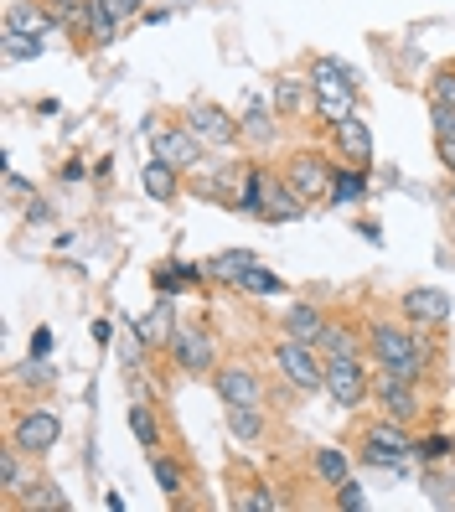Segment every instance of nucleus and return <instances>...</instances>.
Here are the masks:
<instances>
[{"label":"nucleus","mask_w":455,"mask_h":512,"mask_svg":"<svg viewBox=\"0 0 455 512\" xmlns=\"http://www.w3.org/2000/svg\"><path fill=\"white\" fill-rule=\"evenodd\" d=\"M368 352H373V363L383 373L409 378V383H419L424 378V363H430V352H424V337H419L414 321H373Z\"/></svg>","instance_id":"nucleus-1"},{"label":"nucleus","mask_w":455,"mask_h":512,"mask_svg":"<svg viewBox=\"0 0 455 512\" xmlns=\"http://www.w3.org/2000/svg\"><path fill=\"white\" fill-rule=\"evenodd\" d=\"M362 78L357 68L337 63V57H311V114L321 125H342L347 114H357Z\"/></svg>","instance_id":"nucleus-2"},{"label":"nucleus","mask_w":455,"mask_h":512,"mask_svg":"<svg viewBox=\"0 0 455 512\" xmlns=\"http://www.w3.org/2000/svg\"><path fill=\"white\" fill-rule=\"evenodd\" d=\"M275 368L290 388H300V394H321L326 388V363H321V347L311 342H295V337H280L275 342Z\"/></svg>","instance_id":"nucleus-3"},{"label":"nucleus","mask_w":455,"mask_h":512,"mask_svg":"<svg viewBox=\"0 0 455 512\" xmlns=\"http://www.w3.org/2000/svg\"><path fill=\"white\" fill-rule=\"evenodd\" d=\"M181 125H187L207 150H228V145H238V135H244V125H238L228 109H218L212 99H192L187 109H181Z\"/></svg>","instance_id":"nucleus-4"},{"label":"nucleus","mask_w":455,"mask_h":512,"mask_svg":"<svg viewBox=\"0 0 455 512\" xmlns=\"http://www.w3.org/2000/svg\"><path fill=\"white\" fill-rule=\"evenodd\" d=\"M285 182L300 192V202H331L337 166L326 161V150H295V156L285 161Z\"/></svg>","instance_id":"nucleus-5"},{"label":"nucleus","mask_w":455,"mask_h":512,"mask_svg":"<svg viewBox=\"0 0 455 512\" xmlns=\"http://www.w3.org/2000/svg\"><path fill=\"white\" fill-rule=\"evenodd\" d=\"M373 388L368 357H326V394L337 409H357Z\"/></svg>","instance_id":"nucleus-6"},{"label":"nucleus","mask_w":455,"mask_h":512,"mask_svg":"<svg viewBox=\"0 0 455 512\" xmlns=\"http://www.w3.org/2000/svg\"><path fill=\"white\" fill-rule=\"evenodd\" d=\"M145 140H150V156H161V161H171L176 171H197L202 161H207V145L187 130V125H145Z\"/></svg>","instance_id":"nucleus-7"},{"label":"nucleus","mask_w":455,"mask_h":512,"mask_svg":"<svg viewBox=\"0 0 455 512\" xmlns=\"http://www.w3.org/2000/svg\"><path fill=\"white\" fill-rule=\"evenodd\" d=\"M409 450H414V440H409V425H368L362 430V456H368L373 466H383V471H404L409 461Z\"/></svg>","instance_id":"nucleus-8"},{"label":"nucleus","mask_w":455,"mask_h":512,"mask_svg":"<svg viewBox=\"0 0 455 512\" xmlns=\"http://www.w3.org/2000/svg\"><path fill=\"white\" fill-rule=\"evenodd\" d=\"M171 357H176V368H181V373H212V368H218V347H212V331H207L202 321L176 326Z\"/></svg>","instance_id":"nucleus-9"},{"label":"nucleus","mask_w":455,"mask_h":512,"mask_svg":"<svg viewBox=\"0 0 455 512\" xmlns=\"http://www.w3.org/2000/svg\"><path fill=\"white\" fill-rule=\"evenodd\" d=\"M57 440H63V419H57L52 409H26L11 425V445L26 450V456H42V450H52Z\"/></svg>","instance_id":"nucleus-10"},{"label":"nucleus","mask_w":455,"mask_h":512,"mask_svg":"<svg viewBox=\"0 0 455 512\" xmlns=\"http://www.w3.org/2000/svg\"><path fill=\"white\" fill-rule=\"evenodd\" d=\"M373 399L383 404V419H393V425H414L419 409H424V399H419V383H409V378H393V373H383V378L373 383Z\"/></svg>","instance_id":"nucleus-11"},{"label":"nucleus","mask_w":455,"mask_h":512,"mask_svg":"<svg viewBox=\"0 0 455 512\" xmlns=\"http://www.w3.org/2000/svg\"><path fill=\"white\" fill-rule=\"evenodd\" d=\"M212 388H218V399L228 404V409H244V404H264V383H259V373L254 368H244V363H223V368H212Z\"/></svg>","instance_id":"nucleus-12"},{"label":"nucleus","mask_w":455,"mask_h":512,"mask_svg":"<svg viewBox=\"0 0 455 512\" xmlns=\"http://www.w3.org/2000/svg\"><path fill=\"white\" fill-rule=\"evenodd\" d=\"M399 311H404V321H414L419 331H435V326L450 321V295H445L440 285H409L404 300H399Z\"/></svg>","instance_id":"nucleus-13"},{"label":"nucleus","mask_w":455,"mask_h":512,"mask_svg":"<svg viewBox=\"0 0 455 512\" xmlns=\"http://www.w3.org/2000/svg\"><path fill=\"white\" fill-rule=\"evenodd\" d=\"M331 145H337L342 166H362V171L373 166V130H368V119L347 114L342 125H331Z\"/></svg>","instance_id":"nucleus-14"},{"label":"nucleus","mask_w":455,"mask_h":512,"mask_svg":"<svg viewBox=\"0 0 455 512\" xmlns=\"http://www.w3.org/2000/svg\"><path fill=\"white\" fill-rule=\"evenodd\" d=\"M57 21H63V11H52L47 0H11L6 6V32L16 37H47Z\"/></svg>","instance_id":"nucleus-15"},{"label":"nucleus","mask_w":455,"mask_h":512,"mask_svg":"<svg viewBox=\"0 0 455 512\" xmlns=\"http://www.w3.org/2000/svg\"><path fill=\"white\" fill-rule=\"evenodd\" d=\"M300 207H306V202H300V192L285 182V171L269 176V182H264V207H259V218H264V223H285V218H300Z\"/></svg>","instance_id":"nucleus-16"},{"label":"nucleus","mask_w":455,"mask_h":512,"mask_svg":"<svg viewBox=\"0 0 455 512\" xmlns=\"http://www.w3.org/2000/svg\"><path fill=\"white\" fill-rule=\"evenodd\" d=\"M285 337H295V342H321V331H326V311L316 306V300H295V306H285Z\"/></svg>","instance_id":"nucleus-17"},{"label":"nucleus","mask_w":455,"mask_h":512,"mask_svg":"<svg viewBox=\"0 0 455 512\" xmlns=\"http://www.w3.org/2000/svg\"><path fill=\"white\" fill-rule=\"evenodd\" d=\"M140 187H145L150 202H176L181 197V171L171 161H161V156H150L145 171H140Z\"/></svg>","instance_id":"nucleus-18"},{"label":"nucleus","mask_w":455,"mask_h":512,"mask_svg":"<svg viewBox=\"0 0 455 512\" xmlns=\"http://www.w3.org/2000/svg\"><path fill=\"white\" fill-rule=\"evenodd\" d=\"M171 337H176V311L166 306V300H161V306H150L135 321V342L140 347H171Z\"/></svg>","instance_id":"nucleus-19"},{"label":"nucleus","mask_w":455,"mask_h":512,"mask_svg":"<svg viewBox=\"0 0 455 512\" xmlns=\"http://www.w3.org/2000/svg\"><path fill=\"white\" fill-rule=\"evenodd\" d=\"M275 114L306 119L311 114V78H275Z\"/></svg>","instance_id":"nucleus-20"},{"label":"nucleus","mask_w":455,"mask_h":512,"mask_svg":"<svg viewBox=\"0 0 455 512\" xmlns=\"http://www.w3.org/2000/svg\"><path fill=\"white\" fill-rule=\"evenodd\" d=\"M326 357H362L368 352V337H362L357 326H347V321H326V331H321V342H316Z\"/></svg>","instance_id":"nucleus-21"},{"label":"nucleus","mask_w":455,"mask_h":512,"mask_svg":"<svg viewBox=\"0 0 455 512\" xmlns=\"http://www.w3.org/2000/svg\"><path fill=\"white\" fill-rule=\"evenodd\" d=\"M254 264H259V259H254L249 249H228V254H218V259L207 264V280H212V285H233V290H238V280H244Z\"/></svg>","instance_id":"nucleus-22"},{"label":"nucleus","mask_w":455,"mask_h":512,"mask_svg":"<svg viewBox=\"0 0 455 512\" xmlns=\"http://www.w3.org/2000/svg\"><path fill=\"white\" fill-rule=\"evenodd\" d=\"M238 125H244V135L249 140H259V145H269L280 130H275V114L264 109V99L259 94H244V119H238Z\"/></svg>","instance_id":"nucleus-23"},{"label":"nucleus","mask_w":455,"mask_h":512,"mask_svg":"<svg viewBox=\"0 0 455 512\" xmlns=\"http://www.w3.org/2000/svg\"><path fill=\"white\" fill-rule=\"evenodd\" d=\"M424 99H430V109H455V63H440L430 73V83H424Z\"/></svg>","instance_id":"nucleus-24"},{"label":"nucleus","mask_w":455,"mask_h":512,"mask_svg":"<svg viewBox=\"0 0 455 512\" xmlns=\"http://www.w3.org/2000/svg\"><path fill=\"white\" fill-rule=\"evenodd\" d=\"M368 192V171L362 166H337V182H331V202H357Z\"/></svg>","instance_id":"nucleus-25"},{"label":"nucleus","mask_w":455,"mask_h":512,"mask_svg":"<svg viewBox=\"0 0 455 512\" xmlns=\"http://www.w3.org/2000/svg\"><path fill=\"white\" fill-rule=\"evenodd\" d=\"M150 476H156V481H161V492H166V497H181V466H176V461L166 456V450H161V445H156V450H150Z\"/></svg>","instance_id":"nucleus-26"},{"label":"nucleus","mask_w":455,"mask_h":512,"mask_svg":"<svg viewBox=\"0 0 455 512\" xmlns=\"http://www.w3.org/2000/svg\"><path fill=\"white\" fill-rule=\"evenodd\" d=\"M130 430H135V440H140L145 450L161 445V425H156V409H150V404H135V409H130Z\"/></svg>","instance_id":"nucleus-27"},{"label":"nucleus","mask_w":455,"mask_h":512,"mask_svg":"<svg viewBox=\"0 0 455 512\" xmlns=\"http://www.w3.org/2000/svg\"><path fill=\"white\" fill-rule=\"evenodd\" d=\"M311 471L321 476V481H331V487H342V481H347V456H342V450H316V461H311Z\"/></svg>","instance_id":"nucleus-28"},{"label":"nucleus","mask_w":455,"mask_h":512,"mask_svg":"<svg viewBox=\"0 0 455 512\" xmlns=\"http://www.w3.org/2000/svg\"><path fill=\"white\" fill-rule=\"evenodd\" d=\"M238 290H244V295H280V290H285V280H280V275H269V269H259V264H254L249 275L238 280Z\"/></svg>","instance_id":"nucleus-29"},{"label":"nucleus","mask_w":455,"mask_h":512,"mask_svg":"<svg viewBox=\"0 0 455 512\" xmlns=\"http://www.w3.org/2000/svg\"><path fill=\"white\" fill-rule=\"evenodd\" d=\"M228 430H233L238 440H259V430H264V419L254 414V404H244V409H228Z\"/></svg>","instance_id":"nucleus-30"},{"label":"nucleus","mask_w":455,"mask_h":512,"mask_svg":"<svg viewBox=\"0 0 455 512\" xmlns=\"http://www.w3.org/2000/svg\"><path fill=\"white\" fill-rule=\"evenodd\" d=\"M21 450L11 445V450H0V492H6L11 502H16V492H21Z\"/></svg>","instance_id":"nucleus-31"},{"label":"nucleus","mask_w":455,"mask_h":512,"mask_svg":"<svg viewBox=\"0 0 455 512\" xmlns=\"http://www.w3.org/2000/svg\"><path fill=\"white\" fill-rule=\"evenodd\" d=\"M26 507H57V512H63V507H68V497L57 492L52 481H42V487L32 481V487H26Z\"/></svg>","instance_id":"nucleus-32"},{"label":"nucleus","mask_w":455,"mask_h":512,"mask_svg":"<svg viewBox=\"0 0 455 512\" xmlns=\"http://www.w3.org/2000/svg\"><path fill=\"white\" fill-rule=\"evenodd\" d=\"M0 52H6L11 63H16V57H42V37H16V32H6V42H0Z\"/></svg>","instance_id":"nucleus-33"},{"label":"nucleus","mask_w":455,"mask_h":512,"mask_svg":"<svg viewBox=\"0 0 455 512\" xmlns=\"http://www.w3.org/2000/svg\"><path fill=\"white\" fill-rule=\"evenodd\" d=\"M99 11H104L114 26H125V21L140 16V0H99Z\"/></svg>","instance_id":"nucleus-34"},{"label":"nucleus","mask_w":455,"mask_h":512,"mask_svg":"<svg viewBox=\"0 0 455 512\" xmlns=\"http://www.w3.org/2000/svg\"><path fill=\"white\" fill-rule=\"evenodd\" d=\"M414 456H419V461H430V466H440V461L450 456V440H445V435H430V440H419V445H414Z\"/></svg>","instance_id":"nucleus-35"},{"label":"nucleus","mask_w":455,"mask_h":512,"mask_svg":"<svg viewBox=\"0 0 455 512\" xmlns=\"http://www.w3.org/2000/svg\"><path fill=\"white\" fill-rule=\"evenodd\" d=\"M337 507L342 512H362V507H368V492H362L357 481H342V487H337Z\"/></svg>","instance_id":"nucleus-36"},{"label":"nucleus","mask_w":455,"mask_h":512,"mask_svg":"<svg viewBox=\"0 0 455 512\" xmlns=\"http://www.w3.org/2000/svg\"><path fill=\"white\" fill-rule=\"evenodd\" d=\"M244 507H254V512H275L280 502H275V497H269L264 487H249V497H244Z\"/></svg>","instance_id":"nucleus-37"},{"label":"nucleus","mask_w":455,"mask_h":512,"mask_svg":"<svg viewBox=\"0 0 455 512\" xmlns=\"http://www.w3.org/2000/svg\"><path fill=\"white\" fill-rule=\"evenodd\" d=\"M435 150H440V166L455 176V135H435Z\"/></svg>","instance_id":"nucleus-38"},{"label":"nucleus","mask_w":455,"mask_h":512,"mask_svg":"<svg viewBox=\"0 0 455 512\" xmlns=\"http://www.w3.org/2000/svg\"><path fill=\"white\" fill-rule=\"evenodd\" d=\"M52 347V331H37V337H32V357H42Z\"/></svg>","instance_id":"nucleus-39"},{"label":"nucleus","mask_w":455,"mask_h":512,"mask_svg":"<svg viewBox=\"0 0 455 512\" xmlns=\"http://www.w3.org/2000/svg\"><path fill=\"white\" fill-rule=\"evenodd\" d=\"M26 218H32V223H47V218H52V207H42V202H32V207H26Z\"/></svg>","instance_id":"nucleus-40"},{"label":"nucleus","mask_w":455,"mask_h":512,"mask_svg":"<svg viewBox=\"0 0 455 512\" xmlns=\"http://www.w3.org/2000/svg\"><path fill=\"white\" fill-rule=\"evenodd\" d=\"M47 6H52V11H63V6H73V0H47Z\"/></svg>","instance_id":"nucleus-41"},{"label":"nucleus","mask_w":455,"mask_h":512,"mask_svg":"<svg viewBox=\"0 0 455 512\" xmlns=\"http://www.w3.org/2000/svg\"><path fill=\"white\" fill-rule=\"evenodd\" d=\"M450 202H455V176H450Z\"/></svg>","instance_id":"nucleus-42"}]
</instances>
